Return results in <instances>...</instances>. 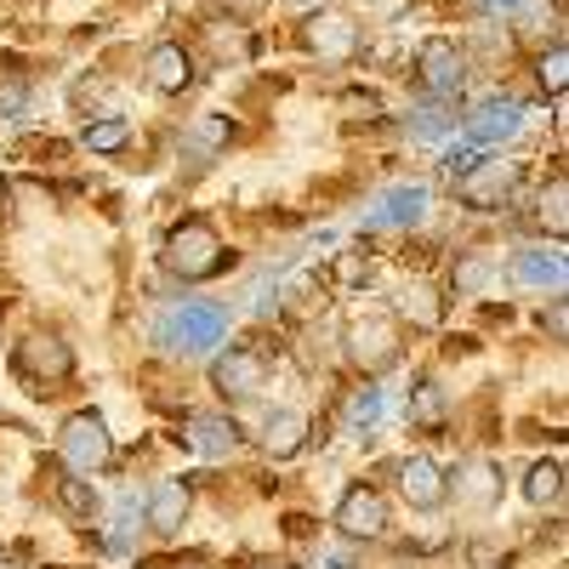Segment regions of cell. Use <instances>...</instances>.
Returning <instances> with one entry per match:
<instances>
[{"mask_svg":"<svg viewBox=\"0 0 569 569\" xmlns=\"http://www.w3.org/2000/svg\"><path fill=\"white\" fill-rule=\"evenodd\" d=\"M166 268L177 279H211L228 268V251L217 240V228L200 222V217H188L182 228H171V240H166Z\"/></svg>","mask_w":569,"mask_h":569,"instance_id":"obj_1","label":"cell"},{"mask_svg":"<svg viewBox=\"0 0 569 569\" xmlns=\"http://www.w3.org/2000/svg\"><path fill=\"white\" fill-rule=\"evenodd\" d=\"M222 330H228V313L217 302H182L166 325H160V342L171 353H206L222 342Z\"/></svg>","mask_w":569,"mask_h":569,"instance_id":"obj_2","label":"cell"},{"mask_svg":"<svg viewBox=\"0 0 569 569\" xmlns=\"http://www.w3.org/2000/svg\"><path fill=\"white\" fill-rule=\"evenodd\" d=\"M456 188L472 211H501L518 188V166L512 160H472L467 171H456Z\"/></svg>","mask_w":569,"mask_h":569,"instance_id":"obj_3","label":"cell"},{"mask_svg":"<svg viewBox=\"0 0 569 569\" xmlns=\"http://www.w3.org/2000/svg\"><path fill=\"white\" fill-rule=\"evenodd\" d=\"M63 461L74 467V472H103L109 467V456H114V439H109V427H103V416H91V410H80V416H69L63 421Z\"/></svg>","mask_w":569,"mask_h":569,"instance_id":"obj_4","label":"cell"},{"mask_svg":"<svg viewBox=\"0 0 569 569\" xmlns=\"http://www.w3.org/2000/svg\"><path fill=\"white\" fill-rule=\"evenodd\" d=\"M348 359L365 365V370H388L399 359V330L388 313H365L348 325Z\"/></svg>","mask_w":569,"mask_h":569,"instance_id":"obj_5","label":"cell"},{"mask_svg":"<svg viewBox=\"0 0 569 569\" xmlns=\"http://www.w3.org/2000/svg\"><path fill=\"white\" fill-rule=\"evenodd\" d=\"M211 388H217L222 399H257V393L268 388V365H262V353H251V348H228V353L211 365Z\"/></svg>","mask_w":569,"mask_h":569,"instance_id":"obj_6","label":"cell"},{"mask_svg":"<svg viewBox=\"0 0 569 569\" xmlns=\"http://www.w3.org/2000/svg\"><path fill=\"white\" fill-rule=\"evenodd\" d=\"M337 525L348 541H376V536H388V501L382 490H370V485H353L337 507Z\"/></svg>","mask_w":569,"mask_h":569,"instance_id":"obj_7","label":"cell"},{"mask_svg":"<svg viewBox=\"0 0 569 569\" xmlns=\"http://www.w3.org/2000/svg\"><path fill=\"white\" fill-rule=\"evenodd\" d=\"M69 370H74V353L63 337H29L18 348V376H29V382H63Z\"/></svg>","mask_w":569,"mask_h":569,"instance_id":"obj_8","label":"cell"},{"mask_svg":"<svg viewBox=\"0 0 569 569\" xmlns=\"http://www.w3.org/2000/svg\"><path fill=\"white\" fill-rule=\"evenodd\" d=\"M518 126H525V109L490 98V103H479L467 114V142H472V149H496V142L518 137Z\"/></svg>","mask_w":569,"mask_h":569,"instance_id":"obj_9","label":"cell"},{"mask_svg":"<svg viewBox=\"0 0 569 569\" xmlns=\"http://www.w3.org/2000/svg\"><path fill=\"white\" fill-rule=\"evenodd\" d=\"M416 63H421V86L439 91V98H456L461 80H467V63H461V52H456L450 40H427Z\"/></svg>","mask_w":569,"mask_h":569,"instance_id":"obj_10","label":"cell"},{"mask_svg":"<svg viewBox=\"0 0 569 569\" xmlns=\"http://www.w3.org/2000/svg\"><path fill=\"white\" fill-rule=\"evenodd\" d=\"M427 217V188L421 182H405V188H388L376 211H365V228H416Z\"/></svg>","mask_w":569,"mask_h":569,"instance_id":"obj_11","label":"cell"},{"mask_svg":"<svg viewBox=\"0 0 569 569\" xmlns=\"http://www.w3.org/2000/svg\"><path fill=\"white\" fill-rule=\"evenodd\" d=\"M399 490H405V501H410V507H421V512L445 507V496H450L439 461H427V456H410V461L399 467Z\"/></svg>","mask_w":569,"mask_h":569,"instance_id":"obj_12","label":"cell"},{"mask_svg":"<svg viewBox=\"0 0 569 569\" xmlns=\"http://www.w3.org/2000/svg\"><path fill=\"white\" fill-rule=\"evenodd\" d=\"M188 445H194L200 456H233L240 450V427H233V416H222V410H200V416H188Z\"/></svg>","mask_w":569,"mask_h":569,"instance_id":"obj_13","label":"cell"},{"mask_svg":"<svg viewBox=\"0 0 569 569\" xmlns=\"http://www.w3.org/2000/svg\"><path fill=\"white\" fill-rule=\"evenodd\" d=\"M308 46H313L319 58H353L359 29H353L342 12H313V18H308Z\"/></svg>","mask_w":569,"mask_h":569,"instance_id":"obj_14","label":"cell"},{"mask_svg":"<svg viewBox=\"0 0 569 569\" xmlns=\"http://www.w3.org/2000/svg\"><path fill=\"white\" fill-rule=\"evenodd\" d=\"M142 518H149V530H160V536H177V530H182V518H188V485H182V479H166V485L149 496Z\"/></svg>","mask_w":569,"mask_h":569,"instance_id":"obj_15","label":"cell"},{"mask_svg":"<svg viewBox=\"0 0 569 569\" xmlns=\"http://www.w3.org/2000/svg\"><path fill=\"white\" fill-rule=\"evenodd\" d=\"M512 279L518 284H530V291H563V257L558 251H518L512 262Z\"/></svg>","mask_w":569,"mask_h":569,"instance_id":"obj_16","label":"cell"},{"mask_svg":"<svg viewBox=\"0 0 569 569\" xmlns=\"http://www.w3.org/2000/svg\"><path fill=\"white\" fill-rule=\"evenodd\" d=\"M194 80V58L182 52V46H154L149 52V86L154 91H182Z\"/></svg>","mask_w":569,"mask_h":569,"instance_id":"obj_17","label":"cell"},{"mask_svg":"<svg viewBox=\"0 0 569 569\" xmlns=\"http://www.w3.org/2000/svg\"><path fill=\"white\" fill-rule=\"evenodd\" d=\"M262 445H268L273 456H297V450L308 445V416H302V410H273V416L262 421Z\"/></svg>","mask_w":569,"mask_h":569,"instance_id":"obj_18","label":"cell"},{"mask_svg":"<svg viewBox=\"0 0 569 569\" xmlns=\"http://www.w3.org/2000/svg\"><path fill=\"white\" fill-rule=\"evenodd\" d=\"M461 501H472V507H496V501H501V472H496L490 461H472V467H467V479H461Z\"/></svg>","mask_w":569,"mask_h":569,"instance_id":"obj_19","label":"cell"},{"mask_svg":"<svg viewBox=\"0 0 569 569\" xmlns=\"http://www.w3.org/2000/svg\"><path fill=\"white\" fill-rule=\"evenodd\" d=\"M80 142H86L91 154H120L126 142H131V126H126L120 114H109V120H91V126L80 131Z\"/></svg>","mask_w":569,"mask_h":569,"instance_id":"obj_20","label":"cell"},{"mask_svg":"<svg viewBox=\"0 0 569 569\" xmlns=\"http://www.w3.org/2000/svg\"><path fill=\"white\" fill-rule=\"evenodd\" d=\"M58 507L74 525H91V518H98V490H91V479H58Z\"/></svg>","mask_w":569,"mask_h":569,"instance_id":"obj_21","label":"cell"},{"mask_svg":"<svg viewBox=\"0 0 569 569\" xmlns=\"http://www.w3.org/2000/svg\"><path fill=\"white\" fill-rule=\"evenodd\" d=\"M376 416H382V388H353V399L342 405V427L348 433H370Z\"/></svg>","mask_w":569,"mask_h":569,"instance_id":"obj_22","label":"cell"},{"mask_svg":"<svg viewBox=\"0 0 569 569\" xmlns=\"http://www.w3.org/2000/svg\"><path fill=\"white\" fill-rule=\"evenodd\" d=\"M490 279H496V257H485V251H467V257L456 262V297H479Z\"/></svg>","mask_w":569,"mask_h":569,"instance_id":"obj_23","label":"cell"},{"mask_svg":"<svg viewBox=\"0 0 569 569\" xmlns=\"http://www.w3.org/2000/svg\"><path fill=\"white\" fill-rule=\"evenodd\" d=\"M563 200H569V188H563V177H552V182L541 188V206H536V217H541V228L552 233V240H563V228H569Z\"/></svg>","mask_w":569,"mask_h":569,"instance_id":"obj_24","label":"cell"},{"mask_svg":"<svg viewBox=\"0 0 569 569\" xmlns=\"http://www.w3.org/2000/svg\"><path fill=\"white\" fill-rule=\"evenodd\" d=\"M399 313L410 325H421V330H433L439 325V297L427 291V284H405V291H399Z\"/></svg>","mask_w":569,"mask_h":569,"instance_id":"obj_25","label":"cell"},{"mask_svg":"<svg viewBox=\"0 0 569 569\" xmlns=\"http://www.w3.org/2000/svg\"><path fill=\"white\" fill-rule=\"evenodd\" d=\"M525 496H530L536 507L558 501V496H563V467H558V461H536L530 479H525Z\"/></svg>","mask_w":569,"mask_h":569,"instance_id":"obj_26","label":"cell"},{"mask_svg":"<svg viewBox=\"0 0 569 569\" xmlns=\"http://www.w3.org/2000/svg\"><path fill=\"white\" fill-rule=\"evenodd\" d=\"M410 421H416V427H439V421H445V388H439V382H416V393H410Z\"/></svg>","mask_w":569,"mask_h":569,"instance_id":"obj_27","label":"cell"},{"mask_svg":"<svg viewBox=\"0 0 569 569\" xmlns=\"http://www.w3.org/2000/svg\"><path fill=\"white\" fill-rule=\"evenodd\" d=\"M536 80H541V91H552V98H558V91L569 86V52H563V46L541 52V63H536Z\"/></svg>","mask_w":569,"mask_h":569,"instance_id":"obj_28","label":"cell"},{"mask_svg":"<svg viewBox=\"0 0 569 569\" xmlns=\"http://www.w3.org/2000/svg\"><path fill=\"white\" fill-rule=\"evenodd\" d=\"M445 131H450V114L445 109H416V137L421 142H439Z\"/></svg>","mask_w":569,"mask_h":569,"instance_id":"obj_29","label":"cell"},{"mask_svg":"<svg viewBox=\"0 0 569 569\" xmlns=\"http://www.w3.org/2000/svg\"><path fill=\"white\" fill-rule=\"evenodd\" d=\"M194 142H206V149H222V142H228V120H222V114H200V120H194Z\"/></svg>","mask_w":569,"mask_h":569,"instance_id":"obj_30","label":"cell"},{"mask_svg":"<svg viewBox=\"0 0 569 569\" xmlns=\"http://www.w3.org/2000/svg\"><path fill=\"white\" fill-rule=\"evenodd\" d=\"M365 279H370V262L348 251V257H342V284H365Z\"/></svg>","mask_w":569,"mask_h":569,"instance_id":"obj_31","label":"cell"},{"mask_svg":"<svg viewBox=\"0 0 569 569\" xmlns=\"http://www.w3.org/2000/svg\"><path fill=\"white\" fill-rule=\"evenodd\" d=\"M18 109H23V86H0V114L18 120Z\"/></svg>","mask_w":569,"mask_h":569,"instance_id":"obj_32","label":"cell"},{"mask_svg":"<svg viewBox=\"0 0 569 569\" xmlns=\"http://www.w3.org/2000/svg\"><path fill=\"white\" fill-rule=\"evenodd\" d=\"M547 330H552V337H563V302H552V313H547Z\"/></svg>","mask_w":569,"mask_h":569,"instance_id":"obj_33","label":"cell"},{"mask_svg":"<svg viewBox=\"0 0 569 569\" xmlns=\"http://www.w3.org/2000/svg\"><path fill=\"white\" fill-rule=\"evenodd\" d=\"M228 12H262V0H222Z\"/></svg>","mask_w":569,"mask_h":569,"instance_id":"obj_34","label":"cell"},{"mask_svg":"<svg viewBox=\"0 0 569 569\" xmlns=\"http://www.w3.org/2000/svg\"><path fill=\"white\" fill-rule=\"evenodd\" d=\"M485 7H490V12H518L525 0H485Z\"/></svg>","mask_w":569,"mask_h":569,"instance_id":"obj_35","label":"cell"},{"mask_svg":"<svg viewBox=\"0 0 569 569\" xmlns=\"http://www.w3.org/2000/svg\"><path fill=\"white\" fill-rule=\"evenodd\" d=\"M251 569H291V563H284V558H257Z\"/></svg>","mask_w":569,"mask_h":569,"instance_id":"obj_36","label":"cell"},{"mask_svg":"<svg viewBox=\"0 0 569 569\" xmlns=\"http://www.w3.org/2000/svg\"><path fill=\"white\" fill-rule=\"evenodd\" d=\"M7 569H23V563H7Z\"/></svg>","mask_w":569,"mask_h":569,"instance_id":"obj_37","label":"cell"}]
</instances>
